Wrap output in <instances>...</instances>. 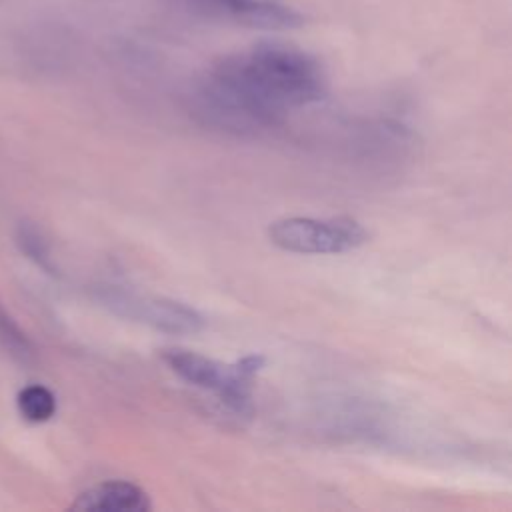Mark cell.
Listing matches in <instances>:
<instances>
[{
	"instance_id": "5b68a950",
	"label": "cell",
	"mask_w": 512,
	"mask_h": 512,
	"mask_svg": "<svg viewBox=\"0 0 512 512\" xmlns=\"http://www.w3.org/2000/svg\"><path fill=\"white\" fill-rule=\"evenodd\" d=\"M186 4L206 18L258 30H294L306 20L278 0H186Z\"/></svg>"
},
{
	"instance_id": "ba28073f",
	"label": "cell",
	"mask_w": 512,
	"mask_h": 512,
	"mask_svg": "<svg viewBox=\"0 0 512 512\" xmlns=\"http://www.w3.org/2000/svg\"><path fill=\"white\" fill-rule=\"evenodd\" d=\"M16 244L42 270H46L48 274H56V266L50 256V246L32 222H20V226L16 230Z\"/></svg>"
},
{
	"instance_id": "3957f363",
	"label": "cell",
	"mask_w": 512,
	"mask_h": 512,
	"mask_svg": "<svg viewBox=\"0 0 512 512\" xmlns=\"http://www.w3.org/2000/svg\"><path fill=\"white\" fill-rule=\"evenodd\" d=\"M92 296L114 316L166 334H196L204 328V316L196 308L172 298L140 294L134 288L110 282H98Z\"/></svg>"
},
{
	"instance_id": "9c48e42d",
	"label": "cell",
	"mask_w": 512,
	"mask_h": 512,
	"mask_svg": "<svg viewBox=\"0 0 512 512\" xmlns=\"http://www.w3.org/2000/svg\"><path fill=\"white\" fill-rule=\"evenodd\" d=\"M0 346L18 362L28 364L34 356L32 342L22 332V328L12 320V316L0 306Z\"/></svg>"
},
{
	"instance_id": "7a4b0ae2",
	"label": "cell",
	"mask_w": 512,
	"mask_h": 512,
	"mask_svg": "<svg viewBox=\"0 0 512 512\" xmlns=\"http://www.w3.org/2000/svg\"><path fill=\"white\" fill-rule=\"evenodd\" d=\"M162 360L184 382L214 392L230 412L238 416H250L254 412L252 386L256 374L266 364L262 354H246L234 364H222L192 350L166 348L162 350Z\"/></svg>"
},
{
	"instance_id": "8992f818",
	"label": "cell",
	"mask_w": 512,
	"mask_h": 512,
	"mask_svg": "<svg viewBox=\"0 0 512 512\" xmlns=\"http://www.w3.org/2000/svg\"><path fill=\"white\" fill-rule=\"evenodd\" d=\"M70 508L82 512H148L152 504L138 484L128 480H106L80 492Z\"/></svg>"
},
{
	"instance_id": "6da1fadb",
	"label": "cell",
	"mask_w": 512,
	"mask_h": 512,
	"mask_svg": "<svg viewBox=\"0 0 512 512\" xmlns=\"http://www.w3.org/2000/svg\"><path fill=\"white\" fill-rule=\"evenodd\" d=\"M318 58L290 44L258 42L214 62L194 102L206 122L234 132H256L282 122L290 108L326 96Z\"/></svg>"
},
{
	"instance_id": "277c9868",
	"label": "cell",
	"mask_w": 512,
	"mask_h": 512,
	"mask_svg": "<svg viewBox=\"0 0 512 512\" xmlns=\"http://www.w3.org/2000/svg\"><path fill=\"white\" fill-rule=\"evenodd\" d=\"M268 238L274 246L296 254H342L368 242V230L354 218L290 216L270 222Z\"/></svg>"
},
{
	"instance_id": "52a82bcc",
	"label": "cell",
	"mask_w": 512,
	"mask_h": 512,
	"mask_svg": "<svg viewBox=\"0 0 512 512\" xmlns=\"http://www.w3.org/2000/svg\"><path fill=\"white\" fill-rule=\"evenodd\" d=\"M18 408L26 420L46 422L56 412V398L46 386L32 384V386H26L24 390H20Z\"/></svg>"
}]
</instances>
